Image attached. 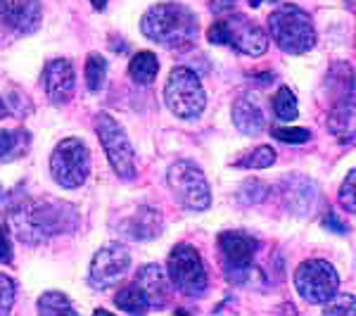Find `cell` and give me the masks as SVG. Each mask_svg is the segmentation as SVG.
I'll use <instances>...</instances> for the list:
<instances>
[{
    "mask_svg": "<svg viewBox=\"0 0 356 316\" xmlns=\"http://www.w3.org/2000/svg\"><path fill=\"white\" fill-rule=\"evenodd\" d=\"M15 292H17V285L10 276L0 274V314H8L15 304Z\"/></svg>",
    "mask_w": 356,
    "mask_h": 316,
    "instance_id": "cell-28",
    "label": "cell"
},
{
    "mask_svg": "<svg viewBox=\"0 0 356 316\" xmlns=\"http://www.w3.org/2000/svg\"><path fill=\"white\" fill-rule=\"evenodd\" d=\"M131 269V252L119 243L105 245L93 255L88 269V283L93 290H110Z\"/></svg>",
    "mask_w": 356,
    "mask_h": 316,
    "instance_id": "cell-11",
    "label": "cell"
},
{
    "mask_svg": "<svg viewBox=\"0 0 356 316\" xmlns=\"http://www.w3.org/2000/svg\"><path fill=\"white\" fill-rule=\"evenodd\" d=\"M15 250H13V238L5 226H0V264H13Z\"/></svg>",
    "mask_w": 356,
    "mask_h": 316,
    "instance_id": "cell-29",
    "label": "cell"
},
{
    "mask_svg": "<svg viewBox=\"0 0 356 316\" xmlns=\"http://www.w3.org/2000/svg\"><path fill=\"white\" fill-rule=\"evenodd\" d=\"M356 171L352 169L347 174V179H344L342 188H340V205L344 210L349 212V214H354L356 212Z\"/></svg>",
    "mask_w": 356,
    "mask_h": 316,
    "instance_id": "cell-26",
    "label": "cell"
},
{
    "mask_svg": "<svg viewBox=\"0 0 356 316\" xmlns=\"http://www.w3.org/2000/svg\"><path fill=\"white\" fill-rule=\"evenodd\" d=\"M90 5H93L97 13H100V10H105V8H107V0H90Z\"/></svg>",
    "mask_w": 356,
    "mask_h": 316,
    "instance_id": "cell-32",
    "label": "cell"
},
{
    "mask_svg": "<svg viewBox=\"0 0 356 316\" xmlns=\"http://www.w3.org/2000/svg\"><path fill=\"white\" fill-rule=\"evenodd\" d=\"M219 252L228 278L243 283V278L250 276L252 260L257 255V240L243 231H223L219 235Z\"/></svg>",
    "mask_w": 356,
    "mask_h": 316,
    "instance_id": "cell-12",
    "label": "cell"
},
{
    "mask_svg": "<svg viewBox=\"0 0 356 316\" xmlns=\"http://www.w3.org/2000/svg\"><path fill=\"white\" fill-rule=\"evenodd\" d=\"M90 171V152L81 138H65L50 155V176L57 186L74 191L81 188Z\"/></svg>",
    "mask_w": 356,
    "mask_h": 316,
    "instance_id": "cell-8",
    "label": "cell"
},
{
    "mask_svg": "<svg viewBox=\"0 0 356 316\" xmlns=\"http://www.w3.org/2000/svg\"><path fill=\"white\" fill-rule=\"evenodd\" d=\"M233 124L243 136H259L266 131V122H264V112L259 105L247 97L233 102Z\"/></svg>",
    "mask_w": 356,
    "mask_h": 316,
    "instance_id": "cell-17",
    "label": "cell"
},
{
    "mask_svg": "<svg viewBox=\"0 0 356 316\" xmlns=\"http://www.w3.org/2000/svg\"><path fill=\"white\" fill-rule=\"evenodd\" d=\"M164 100H166V107H169L178 119H186V122H193V119L202 117V112L207 107L204 86L191 67L171 69L169 79H166V86H164Z\"/></svg>",
    "mask_w": 356,
    "mask_h": 316,
    "instance_id": "cell-5",
    "label": "cell"
},
{
    "mask_svg": "<svg viewBox=\"0 0 356 316\" xmlns=\"http://www.w3.org/2000/svg\"><path fill=\"white\" fill-rule=\"evenodd\" d=\"M43 86L53 105H67L76 90V74L69 60H50L43 69Z\"/></svg>",
    "mask_w": 356,
    "mask_h": 316,
    "instance_id": "cell-14",
    "label": "cell"
},
{
    "mask_svg": "<svg viewBox=\"0 0 356 316\" xmlns=\"http://www.w3.org/2000/svg\"><path fill=\"white\" fill-rule=\"evenodd\" d=\"M140 31L152 43L164 48H183L197 41L200 19L191 8L181 3H157L145 10Z\"/></svg>",
    "mask_w": 356,
    "mask_h": 316,
    "instance_id": "cell-2",
    "label": "cell"
},
{
    "mask_svg": "<svg viewBox=\"0 0 356 316\" xmlns=\"http://www.w3.org/2000/svg\"><path fill=\"white\" fill-rule=\"evenodd\" d=\"M356 307H354V297L352 295H344V297H330L323 307V314H332V316H354Z\"/></svg>",
    "mask_w": 356,
    "mask_h": 316,
    "instance_id": "cell-27",
    "label": "cell"
},
{
    "mask_svg": "<svg viewBox=\"0 0 356 316\" xmlns=\"http://www.w3.org/2000/svg\"><path fill=\"white\" fill-rule=\"evenodd\" d=\"M273 112L280 122H295L300 117V102H297V95L292 93L290 86L278 88V93L273 97Z\"/></svg>",
    "mask_w": 356,
    "mask_h": 316,
    "instance_id": "cell-19",
    "label": "cell"
},
{
    "mask_svg": "<svg viewBox=\"0 0 356 316\" xmlns=\"http://www.w3.org/2000/svg\"><path fill=\"white\" fill-rule=\"evenodd\" d=\"M107 81V60L97 53H90L86 60V86L90 93H100Z\"/></svg>",
    "mask_w": 356,
    "mask_h": 316,
    "instance_id": "cell-21",
    "label": "cell"
},
{
    "mask_svg": "<svg viewBox=\"0 0 356 316\" xmlns=\"http://www.w3.org/2000/svg\"><path fill=\"white\" fill-rule=\"evenodd\" d=\"M271 136L280 143H307L312 138V131L302 129V126H292V129H288V126H275V129H271Z\"/></svg>",
    "mask_w": 356,
    "mask_h": 316,
    "instance_id": "cell-24",
    "label": "cell"
},
{
    "mask_svg": "<svg viewBox=\"0 0 356 316\" xmlns=\"http://www.w3.org/2000/svg\"><path fill=\"white\" fill-rule=\"evenodd\" d=\"M247 3H250L252 8H259V5H264V3H278V0H247Z\"/></svg>",
    "mask_w": 356,
    "mask_h": 316,
    "instance_id": "cell-33",
    "label": "cell"
},
{
    "mask_svg": "<svg viewBox=\"0 0 356 316\" xmlns=\"http://www.w3.org/2000/svg\"><path fill=\"white\" fill-rule=\"evenodd\" d=\"M166 276H169V283L186 297H202L209 288L202 255L188 243H178L169 252Z\"/></svg>",
    "mask_w": 356,
    "mask_h": 316,
    "instance_id": "cell-6",
    "label": "cell"
},
{
    "mask_svg": "<svg viewBox=\"0 0 356 316\" xmlns=\"http://www.w3.org/2000/svg\"><path fill=\"white\" fill-rule=\"evenodd\" d=\"M271 38L283 53L304 55L316 45V29L312 17L297 5H280L268 15Z\"/></svg>",
    "mask_w": 356,
    "mask_h": 316,
    "instance_id": "cell-3",
    "label": "cell"
},
{
    "mask_svg": "<svg viewBox=\"0 0 356 316\" xmlns=\"http://www.w3.org/2000/svg\"><path fill=\"white\" fill-rule=\"evenodd\" d=\"M13 226L24 243L38 245L53 235L74 231L79 226V214L69 203L55 198L29 200L13 210Z\"/></svg>",
    "mask_w": 356,
    "mask_h": 316,
    "instance_id": "cell-1",
    "label": "cell"
},
{
    "mask_svg": "<svg viewBox=\"0 0 356 316\" xmlns=\"http://www.w3.org/2000/svg\"><path fill=\"white\" fill-rule=\"evenodd\" d=\"M122 231L134 240H152L164 231L162 212L152 207H138L134 214L122 223Z\"/></svg>",
    "mask_w": 356,
    "mask_h": 316,
    "instance_id": "cell-16",
    "label": "cell"
},
{
    "mask_svg": "<svg viewBox=\"0 0 356 316\" xmlns=\"http://www.w3.org/2000/svg\"><path fill=\"white\" fill-rule=\"evenodd\" d=\"M275 162V150L271 145H259L252 152L243 155L233 166L235 169H268Z\"/></svg>",
    "mask_w": 356,
    "mask_h": 316,
    "instance_id": "cell-23",
    "label": "cell"
},
{
    "mask_svg": "<svg viewBox=\"0 0 356 316\" xmlns=\"http://www.w3.org/2000/svg\"><path fill=\"white\" fill-rule=\"evenodd\" d=\"M295 288L309 304H325L337 295L340 274L325 260H307L295 271Z\"/></svg>",
    "mask_w": 356,
    "mask_h": 316,
    "instance_id": "cell-10",
    "label": "cell"
},
{
    "mask_svg": "<svg viewBox=\"0 0 356 316\" xmlns=\"http://www.w3.org/2000/svg\"><path fill=\"white\" fill-rule=\"evenodd\" d=\"M159 72V60L157 55L150 53V50H140L131 57L129 62V77L134 79V84L138 86H150L154 79H157Z\"/></svg>",
    "mask_w": 356,
    "mask_h": 316,
    "instance_id": "cell-18",
    "label": "cell"
},
{
    "mask_svg": "<svg viewBox=\"0 0 356 316\" xmlns=\"http://www.w3.org/2000/svg\"><path fill=\"white\" fill-rule=\"evenodd\" d=\"M95 131H97V138H100L102 148H105V155L110 159L112 169L117 171L119 179H136V152H134V145H131L129 136L126 131L122 129V124L117 122L110 114H97L95 119Z\"/></svg>",
    "mask_w": 356,
    "mask_h": 316,
    "instance_id": "cell-9",
    "label": "cell"
},
{
    "mask_svg": "<svg viewBox=\"0 0 356 316\" xmlns=\"http://www.w3.org/2000/svg\"><path fill=\"white\" fill-rule=\"evenodd\" d=\"M134 285L143 292V297L150 304V309H164L171 297L169 276L159 264H145L138 269Z\"/></svg>",
    "mask_w": 356,
    "mask_h": 316,
    "instance_id": "cell-15",
    "label": "cell"
},
{
    "mask_svg": "<svg viewBox=\"0 0 356 316\" xmlns=\"http://www.w3.org/2000/svg\"><path fill=\"white\" fill-rule=\"evenodd\" d=\"M24 136L19 131H0V159H10L22 150Z\"/></svg>",
    "mask_w": 356,
    "mask_h": 316,
    "instance_id": "cell-25",
    "label": "cell"
},
{
    "mask_svg": "<svg viewBox=\"0 0 356 316\" xmlns=\"http://www.w3.org/2000/svg\"><path fill=\"white\" fill-rule=\"evenodd\" d=\"M0 22L15 33H33L43 22L41 0H0Z\"/></svg>",
    "mask_w": 356,
    "mask_h": 316,
    "instance_id": "cell-13",
    "label": "cell"
},
{
    "mask_svg": "<svg viewBox=\"0 0 356 316\" xmlns=\"http://www.w3.org/2000/svg\"><path fill=\"white\" fill-rule=\"evenodd\" d=\"M38 314H48V316H60V314H69V316H76V309L72 307L67 295L57 290L43 292L38 297Z\"/></svg>",
    "mask_w": 356,
    "mask_h": 316,
    "instance_id": "cell-22",
    "label": "cell"
},
{
    "mask_svg": "<svg viewBox=\"0 0 356 316\" xmlns=\"http://www.w3.org/2000/svg\"><path fill=\"white\" fill-rule=\"evenodd\" d=\"M340 219H337V216L335 214H328V216H325V223H323V226L325 228H330V231H337V233H347V226H340Z\"/></svg>",
    "mask_w": 356,
    "mask_h": 316,
    "instance_id": "cell-30",
    "label": "cell"
},
{
    "mask_svg": "<svg viewBox=\"0 0 356 316\" xmlns=\"http://www.w3.org/2000/svg\"><path fill=\"white\" fill-rule=\"evenodd\" d=\"M235 0H211V10H216V13H228V10L233 8Z\"/></svg>",
    "mask_w": 356,
    "mask_h": 316,
    "instance_id": "cell-31",
    "label": "cell"
},
{
    "mask_svg": "<svg viewBox=\"0 0 356 316\" xmlns=\"http://www.w3.org/2000/svg\"><path fill=\"white\" fill-rule=\"evenodd\" d=\"M5 114H8V107H5L3 97H0V119H3V117H5Z\"/></svg>",
    "mask_w": 356,
    "mask_h": 316,
    "instance_id": "cell-34",
    "label": "cell"
},
{
    "mask_svg": "<svg viewBox=\"0 0 356 316\" xmlns=\"http://www.w3.org/2000/svg\"><path fill=\"white\" fill-rule=\"evenodd\" d=\"M114 304H117V307L122 309V312H126V314H145V312H150V304H147V300L143 297V292L138 290L134 283L126 285V288H122L117 292Z\"/></svg>",
    "mask_w": 356,
    "mask_h": 316,
    "instance_id": "cell-20",
    "label": "cell"
},
{
    "mask_svg": "<svg viewBox=\"0 0 356 316\" xmlns=\"http://www.w3.org/2000/svg\"><path fill=\"white\" fill-rule=\"evenodd\" d=\"M207 41L211 45H228L250 57H261L268 48L266 31L240 13L226 15V19L214 22L207 31Z\"/></svg>",
    "mask_w": 356,
    "mask_h": 316,
    "instance_id": "cell-4",
    "label": "cell"
},
{
    "mask_svg": "<svg viewBox=\"0 0 356 316\" xmlns=\"http://www.w3.org/2000/svg\"><path fill=\"white\" fill-rule=\"evenodd\" d=\"M166 181L178 200V205L188 212H207L211 205V191L204 171L191 159H178L166 171Z\"/></svg>",
    "mask_w": 356,
    "mask_h": 316,
    "instance_id": "cell-7",
    "label": "cell"
},
{
    "mask_svg": "<svg viewBox=\"0 0 356 316\" xmlns=\"http://www.w3.org/2000/svg\"><path fill=\"white\" fill-rule=\"evenodd\" d=\"M347 5H349V10L354 13V0H347Z\"/></svg>",
    "mask_w": 356,
    "mask_h": 316,
    "instance_id": "cell-35",
    "label": "cell"
}]
</instances>
